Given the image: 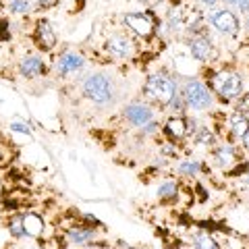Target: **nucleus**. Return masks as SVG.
<instances>
[{"label": "nucleus", "instance_id": "f257e3e1", "mask_svg": "<svg viewBox=\"0 0 249 249\" xmlns=\"http://www.w3.org/2000/svg\"><path fill=\"white\" fill-rule=\"evenodd\" d=\"M143 91L152 102L160 104V106H168L170 100L178 93L177 81L166 73H154V75L147 77L145 85H143Z\"/></svg>", "mask_w": 249, "mask_h": 249}, {"label": "nucleus", "instance_id": "f03ea898", "mask_svg": "<svg viewBox=\"0 0 249 249\" xmlns=\"http://www.w3.org/2000/svg\"><path fill=\"white\" fill-rule=\"evenodd\" d=\"M210 89H214L222 100H235L243 96V79L235 71H218L210 77Z\"/></svg>", "mask_w": 249, "mask_h": 249}, {"label": "nucleus", "instance_id": "7ed1b4c3", "mask_svg": "<svg viewBox=\"0 0 249 249\" xmlns=\"http://www.w3.org/2000/svg\"><path fill=\"white\" fill-rule=\"evenodd\" d=\"M83 96L96 104H108L114 98L112 81L102 73H93L83 81Z\"/></svg>", "mask_w": 249, "mask_h": 249}, {"label": "nucleus", "instance_id": "20e7f679", "mask_svg": "<svg viewBox=\"0 0 249 249\" xmlns=\"http://www.w3.org/2000/svg\"><path fill=\"white\" fill-rule=\"evenodd\" d=\"M185 104L193 108V110H208L212 106V89L204 85L201 81H187L181 91Z\"/></svg>", "mask_w": 249, "mask_h": 249}, {"label": "nucleus", "instance_id": "39448f33", "mask_svg": "<svg viewBox=\"0 0 249 249\" xmlns=\"http://www.w3.org/2000/svg\"><path fill=\"white\" fill-rule=\"evenodd\" d=\"M124 25L133 31L135 36L143 37V40L152 37L156 31V25L150 19V15H143V13H127L124 15Z\"/></svg>", "mask_w": 249, "mask_h": 249}, {"label": "nucleus", "instance_id": "423d86ee", "mask_svg": "<svg viewBox=\"0 0 249 249\" xmlns=\"http://www.w3.org/2000/svg\"><path fill=\"white\" fill-rule=\"evenodd\" d=\"M104 50L110 54L112 58H116V60H124V58H129L131 54H133V42H131L127 36L116 34V36H110V37L106 40Z\"/></svg>", "mask_w": 249, "mask_h": 249}, {"label": "nucleus", "instance_id": "0eeeda50", "mask_svg": "<svg viewBox=\"0 0 249 249\" xmlns=\"http://www.w3.org/2000/svg\"><path fill=\"white\" fill-rule=\"evenodd\" d=\"M31 37H34L36 46L42 52H50L54 46H56V34H54L52 25L46 19H40L36 23V29H34V36Z\"/></svg>", "mask_w": 249, "mask_h": 249}, {"label": "nucleus", "instance_id": "6e6552de", "mask_svg": "<svg viewBox=\"0 0 249 249\" xmlns=\"http://www.w3.org/2000/svg\"><path fill=\"white\" fill-rule=\"evenodd\" d=\"M124 121H129L131 124H135V127H143L145 123H150L154 119V110L147 104H142V102H135V104H129L124 108Z\"/></svg>", "mask_w": 249, "mask_h": 249}, {"label": "nucleus", "instance_id": "1a4fd4ad", "mask_svg": "<svg viewBox=\"0 0 249 249\" xmlns=\"http://www.w3.org/2000/svg\"><path fill=\"white\" fill-rule=\"evenodd\" d=\"M210 21H212V25L220 31V34H237V29H239V19L235 17V13H231L227 9L214 11Z\"/></svg>", "mask_w": 249, "mask_h": 249}, {"label": "nucleus", "instance_id": "9d476101", "mask_svg": "<svg viewBox=\"0 0 249 249\" xmlns=\"http://www.w3.org/2000/svg\"><path fill=\"white\" fill-rule=\"evenodd\" d=\"M189 50H191V56L199 60V62H206L212 58L214 54V48H212V40L206 36V34H199L196 37H191L189 42Z\"/></svg>", "mask_w": 249, "mask_h": 249}, {"label": "nucleus", "instance_id": "9b49d317", "mask_svg": "<svg viewBox=\"0 0 249 249\" xmlns=\"http://www.w3.org/2000/svg\"><path fill=\"white\" fill-rule=\"evenodd\" d=\"M189 133V121L183 119V116H170L164 123V135L170 142H181Z\"/></svg>", "mask_w": 249, "mask_h": 249}, {"label": "nucleus", "instance_id": "f8f14e48", "mask_svg": "<svg viewBox=\"0 0 249 249\" xmlns=\"http://www.w3.org/2000/svg\"><path fill=\"white\" fill-rule=\"evenodd\" d=\"M83 62L85 58L81 56L79 52H75V50H67L62 56L56 60V71L60 75H69V73H75V71H79V69L83 67Z\"/></svg>", "mask_w": 249, "mask_h": 249}, {"label": "nucleus", "instance_id": "ddd939ff", "mask_svg": "<svg viewBox=\"0 0 249 249\" xmlns=\"http://www.w3.org/2000/svg\"><path fill=\"white\" fill-rule=\"evenodd\" d=\"M19 75L25 79H34V77L46 75V62L37 56H25L19 62Z\"/></svg>", "mask_w": 249, "mask_h": 249}, {"label": "nucleus", "instance_id": "4468645a", "mask_svg": "<svg viewBox=\"0 0 249 249\" xmlns=\"http://www.w3.org/2000/svg\"><path fill=\"white\" fill-rule=\"evenodd\" d=\"M229 131L235 139H243V135L249 131V116L245 112H232L229 119Z\"/></svg>", "mask_w": 249, "mask_h": 249}, {"label": "nucleus", "instance_id": "2eb2a0df", "mask_svg": "<svg viewBox=\"0 0 249 249\" xmlns=\"http://www.w3.org/2000/svg\"><path fill=\"white\" fill-rule=\"evenodd\" d=\"M214 158H216V164L220 168H224V170H229L232 164H239L237 152H235V147H232L231 143L218 147V150L214 152Z\"/></svg>", "mask_w": 249, "mask_h": 249}, {"label": "nucleus", "instance_id": "dca6fc26", "mask_svg": "<svg viewBox=\"0 0 249 249\" xmlns=\"http://www.w3.org/2000/svg\"><path fill=\"white\" fill-rule=\"evenodd\" d=\"M21 218H23L25 237H31V239L42 237V232H44V220H42V216H37V214H23Z\"/></svg>", "mask_w": 249, "mask_h": 249}, {"label": "nucleus", "instance_id": "f3484780", "mask_svg": "<svg viewBox=\"0 0 249 249\" xmlns=\"http://www.w3.org/2000/svg\"><path fill=\"white\" fill-rule=\"evenodd\" d=\"M96 237V231L89 229V227H75V229H69L67 231V239H69V243H73V245H83V243H89V241Z\"/></svg>", "mask_w": 249, "mask_h": 249}, {"label": "nucleus", "instance_id": "a211bd4d", "mask_svg": "<svg viewBox=\"0 0 249 249\" xmlns=\"http://www.w3.org/2000/svg\"><path fill=\"white\" fill-rule=\"evenodd\" d=\"M193 245H196L197 249H220V247H218V243L214 241V237H210L208 232H199V235H196Z\"/></svg>", "mask_w": 249, "mask_h": 249}, {"label": "nucleus", "instance_id": "6ab92c4d", "mask_svg": "<svg viewBox=\"0 0 249 249\" xmlns=\"http://www.w3.org/2000/svg\"><path fill=\"white\" fill-rule=\"evenodd\" d=\"M177 191H178V185L175 181H168V183L158 187V197L160 199H173V197H177Z\"/></svg>", "mask_w": 249, "mask_h": 249}, {"label": "nucleus", "instance_id": "aec40b11", "mask_svg": "<svg viewBox=\"0 0 249 249\" xmlns=\"http://www.w3.org/2000/svg\"><path fill=\"white\" fill-rule=\"evenodd\" d=\"M9 232L15 239L25 237V229H23V218L21 216H15V218H11V220H9Z\"/></svg>", "mask_w": 249, "mask_h": 249}, {"label": "nucleus", "instance_id": "412c9836", "mask_svg": "<svg viewBox=\"0 0 249 249\" xmlns=\"http://www.w3.org/2000/svg\"><path fill=\"white\" fill-rule=\"evenodd\" d=\"M196 142L199 143V145H214V142H216V137H214V133L210 131L208 127H201L199 131H197V135H196Z\"/></svg>", "mask_w": 249, "mask_h": 249}, {"label": "nucleus", "instance_id": "4be33fe9", "mask_svg": "<svg viewBox=\"0 0 249 249\" xmlns=\"http://www.w3.org/2000/svg\"><path fill=\"white\" fill-rule=\"evenodd\" d=\"M199 168H201V164L197 160H187V162H183V164L178 166V173H181L183 177H193V175L199 173Z\"/></svg>", "mask_w": 249, "mask_h": 249}, {"label": "nucleus", "instance_id": "5701e85b", "mask_svg": "<svg viewBox=\"0 0 249 249\" xmlns=\"http://www.w3.org/2000/svg\"><path fill=\"white\" fill-rule=\"evenodd\" d=\"M29 9H31L29 0H11V4H9V11L15 13V15H23V13H27Z\"/></svg>", "mask_w": 249, "mask_h": 249}, {"label": "nucleus", "instance_id": "b1692460", "mask_svg": "<svg viewBox=\"0 0 249 249\" xmlns=\"http://www.w3.org/2000/svg\"><path fill=\"white\" fill-rule=\"evenodd\" d=\"M9 40H11L9 21H0V44H2V42H9Z\"/></svg>", "mask_w": 249, "mask_h": 249}, {"label": "nucleus", "instance_id": "393cba45", "mask_svg": "<svg viewBox=\"0 0 249 249\" xmlns=\"http://www.w3.org/2000/svg\"><path fill=\"white\" fill-rule=\"evenodd\" d=\"M11 129H13V131H19V133L29 135V129L25 127V124H21V123H13V124H11Z\"/></svg>", "mask_w": 249, "mask_h": 249}, {"label": "nucleus", "instance_id": "a878e982", "mask_svg": "<svg viewBox=\"0 0 249 249\" xmlns=\"http://www.w3.org/2000/svg\"><path fill=\"white\" fill-rule=\"evenodd\" d=\"M241 13H249V0H237Z\"/></svg>", "mask_w": 249, "mask_h": 249}, {"label": "nucleus", "instance_id": "bb28decb", "mask_svg": "<svg viewBox=\"0 0 249 249\" xmlns=\"http://www.w3.org/2000/svg\"><path fill=\"white\" fill-rule=\"evenodd\" d=\"M243 147H245V150L249 152V131H247V133L243 135Z\"/></svg>", "mask_w": 249, "mask_h": 249}, {"label": "nucleus", "instance_id": "cd10ccee", "mask_svg": "<svg viewBox=\"0 0 249 249\" xmlns=\"http://www.w3.org/2000/svg\"><path fill=\"white\" fill-rule=\"evenodd\" d=\"M218 2V0H201V4H206V6H214Z\"/></svg>", "mask_w": 249, "mask_h": 249}, {"label": "nucleus", "instance_id": "c85d7f7f", "mask_svg": "<svg viewBox=\"0 0 249 249\" xmlns=\"http://www.w3.org/2000/svg\"><path fill=\"white\" fill-rule=\"evenodd\" d=\"M143 2H152L154 4V2H162V0H143Z\"/></svg>", "mask_w": 249, "mask_h": 249}, {"label": "nucleus", "instance_id": "c756f323", "mask_svg": "<svg viewBox=\"0 0 249 249\" xmlns=\"http://www.w3.org/2000/svg\"><path fill=\"white\" fill-rule=\"evenodd\" d=\"M121 249H137V247H129V245H121Z\"/></svg>", "mask_w": 249, "mask_h": 249}, {"label": "nucleus", "instance_id": "7c9ffc66", "mask_svg": "<svg viewBox=\"0 0 249 249\" xmlns=\"http://www.w3.org/2000/svg\"><path fill=\"white\" fill-rule=\"evenodd\" d=\"M224 2H231L232 4V2H237V0H224Z\"/></svg>", "mask_w": 249, "mask_h": 249}, {"label": "nucleus", "instance_id": "2f4dec72", "mask_svg": "<svg viewBox=\"0 0 249 249\" xmlns=\"http://www.w3.org/2000/svg\"><path fill=\"white\" fill-rule=\"evenodd\" d=\"M247 25H249V13H247Z\"/></svg>", "mask_w": 249, "mask_h": 249}, {"label": "nucleus", "instance_id": "473e14b6", "mask_svg": "<svg viewBox=\"0 0 249 249\" xmlns=\"http://www.w3.org/2000/svg\"><path fill=\"white\" fill-rule=\"evenodd\" d=\"M247 183H249V177H247Z\"/></svg>", "mask_w": 249, "mask_h": 249}]
</instances>
